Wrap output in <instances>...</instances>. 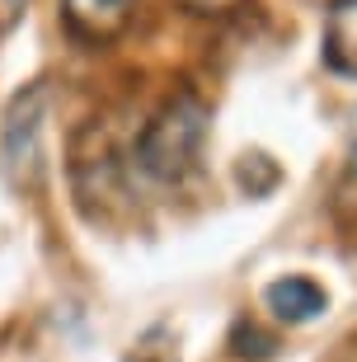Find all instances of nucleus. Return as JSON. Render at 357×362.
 Here are the masks:
<instances>
[{
  "instance_id": "1",
  "label": "nucleus",
  "mask_w": 357,
  "mask_h": 362,
  "mask_svg": "<svg viewBox=\"0 0 357 362\" xmlns=\"http://www.w3.org/2000/svg\"><path fill=\"white\" fill-rule=\"evenodd\" d=\"M202 136H207V108L193 94H179V99H170L141 127V136H136V160H141V170L151 179L179 184L193 170V160H198Z\"/></svg>"
},
{
  "instance_id": "2",
  "label": "nucleus",
  "mask_w": 357,
  "mask_h": 362,
  "mask_svg": "<svg viewBox=\"0 0 357 362\" xmlns=\"http://www.w3.org/2000/svg\"><path fill=\"white\" fill-rule=\"evenodd\" d=\"M42 113H47V85H28L10 99L5 127H0V156L19 188L42 184Z\"/></svg>"
},
{
  "instance_id": "3",
  "label": "nucleus",
  "mask_w": 357,
  "mask_h": 362,
  "mask_svg": "<svg viewBox=\"0 0 357 362\" xmlns=\"http://www.w3.org/2000/svg\"><path fill=\"white\" fill-rule=\"evenodd\" d=\"M264 306L278 315V320L287 325H305V320H315L320 310L329 306V296H324V287L310 278H278V282H268L264 287Z\"/></svg>"
},
{
  "instance_id": "4",
  "label": "nucleus",
  "mask_w": 357,
  "mask_h": 362,
  "mask_svg": "<svg viewBox=\"0 0 357 362\" xmlns=\"http://www.w3.org/2000/svg\"><path fill=\"white\" fill-rule=\"evenodd\" d=\"M324 62L339 76H357V0H329V10H324Z\"/></svg>"
},
{
  "instance_id": "5",
  "label": "nucleus",
  "mask_w": 357,
  "mask_h": 362,
  "mask_svg": "<svg viewBox=\"0 0 357 362\" xmlns=\"http://www.w3.org/2000/svg\"><path fill=\"white\" fill-rule=\"evenodd\" d=\"M62 14H66L71 33L99 42V38H113V33L127 24L132 0H62Z\"/></svg>"
},
{
  "instance_id": "6",
  "label": "nucleus",
  "mask_w": 357,
  "mask_h": 362,
  "mask_svg": "<svg viewBox=\"0 0 357 362\" xmlns=\"http://www.w3.org/2000/svg\"><path fill=\"white\" fill-rule=\"evenodd\" d=\"M240 184L250 188V193H268V188L278 184V165L254 151V156H245V160H240Z\"/></svg>"
},
{
  "instance_id": "7",
  "label": "nucleus",
  "mask_w": 357,
  "mask_h": 362,
  "mask_svg": "<svg viewBox=\"0 0 357 362\" xmlns=\"http://www.w3.org/2000/svg\"><path fill=\"white\" fill-rule=\"evenodd\" d=\"M230 349H235V358H268V353H273V339H264L254 325H235Z\"/></svg>"
},
{
  "instance_id": "8",
  "label": "nucleus",
  "mask_w": 357,
  "mask_h": 362,
  "mask_svg": "<svg viewBox=\"0 0 357 362\" xmlns=\"http://www.w3.org/2000/svg\"><path fill=\"white\" fill-rule=\"evenodd\" d=\"M184 10H198V14H226V10H235L240 0H179Z\"/></svg>"
},
{
  "instance_id": "9",
  "label": "nucleus",
  "mask_w": 357,
  "mask_h": 362,
  "mask_svg": "<svg viewBox=\"0 0 357 362\" xmlns=\"http://www.w3.org/2000/svg\"><path fill=\"white\" fill-rule=\"evenodd\" d=\"M348 179L357 184V141H353V160H348Z\"/></svg>"
}]
</instances>
